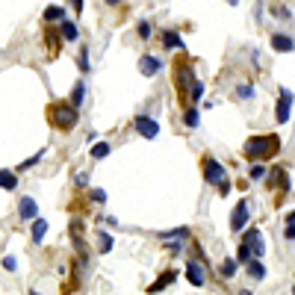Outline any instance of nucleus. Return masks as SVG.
<instances>
[{
    "instance_id": "nucleus-11",
    "label": "nucleus",
    "mask_w": 295,
    "mask_h": 295,
    "mask_svg": "<svg viewBox=\"0 0 295 295\" xmlns=\"http://www.w3.org/2000/svg\"><path fill=\"white\" fill-rule=\"evenodd\" d=\"M174 280H177V269H165V272H162V275H159L151 286H148V292H151V295L162 292V289H165L168 283H174Z\"/></svg>"
},
{
    "instance_id": "nucleus-10",
    "label": "nucleus",
    "mask_w": 295,
    "mask_h": 295,
    "mask_svg": "<svg viewBox=\"0 0 295 295\" xmlns=\"http://www.w3.org/2000/svg\"><path fill=\"white\" fill-rule=\"evenodd\" d=\"M186 278H189L192 286H204L207 283V275H204V266L198 260H189L186 263Z\"/></svg>"
},
{
    "instance_id": "nucleus-6",
    "label": "nucleus",
    "mask_w": 295,
    "mask_h": 295,
    "mask_svg": "<svg viewBox=\"0 0 295 295\" xmlns=\"http://www.w3.org/2000/svg\"><path fill=\"white\" fill-rule=\"evenodd\" d=\"M289 109H292V92H289V89H280V98H278V112H275V118H278V124H286V121H289Z\"/></svg>"
},
{
    "instance_id": "nucleus-23",
    "label": "nucleus",
    "mask_w": 295,
    "mask_h": 295,
    "mask_svg": "<svg viewBox=\"0 0 295 295\" xmlns=\"http://www.w3.org/2000/svg\"><path fill=\"white\" fill-rule=\"evenodd\" d=\"M59 30H62V38H68V41L77 38V24H74V21H62V27H59Z\"/></svg>"
},
{
    "instance_id": "nucleus-35",
    "label": "nucleus",
    "mask_w": 295,
    "mask_h": 295,
    "mask_svg": "<svg viewBox=\"0 0 295 295\" xmlns=\"http://www.w3.org/2000/svg\"><path fill=\"white\" fill-rule=\"evenodd\" d=\"M6 272H15V257H3V263H0Z\"/></svg>"
},
{
    "instance_id": "nucleus-15",
    "label": "nucleus",
    "mask_w": 295,
    "mask_h": 295,
    "mask_svg": "<svg viewBox=\"0 0 295 295\" xmlns=\"http://www.w3.org/2000/svg\"><path fill=\"white\" fill-rule=\"evenodd\" d=\"M45 233H48V222L45 219H33V236H30V242L38 245L45 239Z\"/></svg>"
},
{
    "instance_id": "nucleus-26",
    "label": "nucleus",
    "mask_w": 295,
    "mask_h": 295,
    "mask_svg": "<svg viewBox=\"0 0 295 295\" xmlns=\"http://www.w3.org/2000/svg\"><path fill=\"white\" fill-rule=\"evenodd\" d=\"M236 266H239V263L227 257V260L222 263V278H233V275H236Z\"/></svg>"
},
{
    "instance_id": "nucleus-31",
    "label": "nucleus",
    "mask_w": 295,
    "mask_h": 295,
    "mask_svg": "<svg viewBox=\"0 0 295 295\" xmlns=\"http://www.w3.org/2000/svg\"><path fill=\"white\" fill-rule=\"evenodd\" d=\"M201 95H204V83H201V80H195L192 89H189V101H198Z\"/></svg>"
},
{
    "instance_id": "nucleus-12",
    "label": "nucleus",
    "mask_w": 295,
    "mask_h": 295,
    "mask_svg": "<svg viewBox=\"0 0 295 295\" xmlns=\"http://www.w3.org/2000/svg\"><path fill=\"white\" fill-rule=\"evenodd\" d=\"M18 216H21L24 222H33V219H38V207H35L33 198H21V201H18Z\"/></svg>"
},
{
    "instance_id": "nucleus-20",
    "label": "nucleus",
    "mask_w": 295,
    "mask_h": 295,
    "mask_svg": "<svg viewBox=\"0 0 295 295\" xmlns=\"http://www.w3.org/2000/svg\"><path fill=\"white\" fill-rule=\"evenodd\" d=\"M183 124H186V127H198V124H201V112H198L195 106H189V109L183 112Z\"/></svg>"
},
{
    "instance_id": "nucleus-38",
    "label": "nucleus",
    "mask_w": 295,
    "mask_h": 295,
    "mask_svg": "<svg viewBox=\"0 0 295 295\" xmlns=\"http://www.w3.org/2000/svg\"><path fill=\"white\" fill-rule=\"evenodd\" d=\"M283 236H286V239L292 242V239H295V225H286V230H283Z\"/></svg>"
},
{
    "instance_id": "nucleus-13",
    "label": "nucleus",
    "mask_w": 295,
    "mask_h": 295,
    "mask_svg": "<svg viewBox=\"0 0 295 295\" xmlns=\"http://www.w3.org/2000/svg\"><path fill=\"white\" fill-rule=\"evenodd\" d=\"M272 48L278 53H289V51H295V38L292 35H283V33H272Z\"/></svg>"
},
{
    "instance_id": "nucleus-16",
    "label": "nucleus",
    "mask_w": 295,
    "mask_h": 295,
    "mask_svg": "<svg viewBox=\"0 0 295 295\" xmlns=\"http://www.w3.org/2000/svg\"><path fill=\"white\" fill-rule=\"evenodd\" d=\"M45 41H48V51H51V56H56V53H59V33L48 27V30H45Z\"/></svg>"
},
{
    "instance_id": "nucleus-32",
    "label": "nucleus",
    "mask_w": 295,
    "mask_h": 295,
    "mask_svg": "<svg viewBox=\"0 0 295 295\" xmlns=\"http://www.w3.org/2000/svg\"><path fill=\"white\" fill-rule=\"evenodd\" d=\"M41 156H45V148H41V151H38V154H35V156H30L27 162H21V165H18V172H27V168H30V165H35V162H38Z\"/></svg>"
},
{
    "instance_id": "nucleus-42",
    "label": "nucleus",
    "mask_w": 295,
    "mask_h": 295,
    "mask_svg": "<svg viewBox=\"0 0 295 295\" xmlns=\"http://www.w3.org/2000/svg\"><path fill=\"white\" fill-rule=\"evenodd\" d=\"M30 295H41V292H35V289H30Z\"/></svg>"
},
{
    "instance_id": "nucleus-39",
    "label": "nucleus",
    "mask_w": 295,
    "mask_h": 295,
    "mask_svg": "<svg viewBox=\"0 0 295 295\" xmlns=\"http://www.w3.org/2000/svg\"><path fill=\"white\" fill-rule=\"evenodd\" d=\"M286 225H295V209L289 213V216H286Z\"/></svg>"
},
{
    "instance_id": "nucleus-27",
    "label": "nucleus",
    "mask_w": 295,
    "mask_h": 295,
    "mask_svg": "<svg viewBox=\"0 0 295 295\" xmlns=\"http://www.w3.org/2000/svg\"><path fill=\"white\" fill-rule=\"evenodd\" d=\"M251 257H254V254H251V248H248L245 242H239V251H236V263H242V266H245V263L251 260Z\"/></svg>"
},
{
    "instance_id": "nucleus-2",
    "label": "nucleus",
    "mask_w": 295,
    "mask_h": 295,
    "mask_svg": "<svg viewBox=\"0 0 295 295\" xmlns=\"http://www.w3.org/2000/svg\"><path fill=\"white\" fill-rule=\"evenodd\" d=\"M48 121H51V127H56L59 133H68V130H74L77 127V121H80V112H77V106L71 104H51L48 109Z\"/></svg>"
},
{
    "instance_id": "nucleus-19",
    "label": "nucleus",
    "mask_w": 295,
    "mask_h": 295,
    "mask_svg": "<svg viewBox=\"0 0 295 295\" xmlns=\"http://www.w3.org/2000/svg\"><path fill=\"white\" fill-rule=\"evenodd\" d=\"M162 48H183V41H180V35L174 30H165L162 33Z\"/></svg>"
},
{
    "instance_id": "nucleus-28",
    "label": "nucleus",
    "mask_w": 295,
    "mask_h": 295,
    "mask_svg": "<svg viewBox=\"0 0 295 295\" xmlns=\"http://www.w3.org/2000/svg\"><path fill=\"white\" fill-rule=\"evenodd\" d=\"M136 33H139V38H151V33H154V24H151V21H139Z\"/></svg>"
},
{
    "instance_id": "nucleus-3",
    "label": "nucleus",
    "mask_w": 295,
    "mask_h": 295,
    "mask_svg": "<svg viewBox=\"0 0 295 295\" xmlns=\"http://www.w3.org/2000/svg\"><path fill=\"white\" fill-rule=\"evenodd\" d=\"M201 174H204V183H207V186H216V189L222 192V195L230 189L225 165H222V162H219L216 156H209V154L201 156Z\"/></svg>"
},
{
    "instance_id": "nucleus-44",
    "label": "nucleus",
    "mask_w": 295,
    "mask_h": 295,
    "mask_svg": "<svg viewBox=\"0 0 295 295\" xmlns=\"http://www.w3.org/2000/svg\"><path fill=\"white\" fill-rule=\"evenodd\" d=\"M242 295H251V292H242Z\"/></svg>"
},
{
    "instance_id": "nucleus-37",
    "label": "nucleus",
    "mask_w": 295,
    "mask_h": 295,
    "mask_svg": "<svg viewBox=\"0 0 295 295\" xmlns=\"http://www.w3.org/2000/svg\"><path fill=\"white\" fill-rule=\"evenodd\" d=\"M71 3V9H74V12H77V15H80V12H83V0H68Z\"/></svg>"
},
{
    "instance_id": "nucleus-9",
    "label": "nucleus",
    "mask_w": 295,
    "mask_h": 295,
    "mask_svg": "<svg viewBox=\"0 0 295 295\" xmlns=\"http://www.w3.org/2000/svg\"><path fill=\"white\" fill-rule=\"evenodd\" d=\"M133 124H136V133L145 136V139H154L156 133H159V124H156L154 118H148V115H139Z\"/></svg>"
},
{
    "instance_id": "nucleus-17",
    "label": "nucleus",
    "mask_w": 295,
    "mask_h": 295,
    "mask_svg": "<svg viewBox=\"0 0 295 295\" xmlns=\"http://www.w3.org/2000/svg\"><path fill=\"white\" fill-rule=\"evenodd\" d=\"M245 266H248V275H251L254 280H263V278H266V266H263L260 260H248Z\"/></svg>"
},
{
    "instance_id": "nucleus-7",
    "label": "nucleus",
    "mask_w": 295,
    "mask_h": 295,
    "mask_svg": "<svg viewBox=\"0 0 295 295\" xmlns=\"http://www.w3.org/2000/svg\"><path fill=\"white\" fill-rule=\"evenodd\" d=\"M245 225H248V201H239V204L233 207V213H230V230L239 233Z\"/></svg>"
},
{
    "instance_id": "nucleus-25",
    "label": "nucleus",
    "mask_w": 295,
    "mask_h": 295,
    "mask_svg": "<svg viewBox=\"0 0 295 295\" xmlns=\"http://www.w3.org/2000/svg\"><path fill=\"white\" fill-rule=\"evenodd\" d=\"M83 95H86V86H83V83H77V86H74V92H71V106H77V109H80V104H83Z\"/></svg>"
},
{
    "instance_id": "nucleus-21",
    "label": "nucleus",
    "mask_w": 295,
    "mask_h": 295,
    "mask_svg": "<svg viewBox=\"0 0 295 295\" xmlns=\"http://www.w3.org/2000/svg\"><path fill=\"white\" fill-rule=\"evenodd\" d=\"M45 21H65V9L62 6H48L45 9Z\"/></svg>"
},
{
    "instance_id": "nucleus-41",
    "label": "nucleus",
    "mask_w": 295,
    "mask_h": 295,
    "mask_svg": "<svg viewBox=\"0 0 295 295\" xmlns=\"http://www.w3.org/2000/svg\"><path fill=\"white\" fill-rule=\"evenodd\" d=\"M227 3H230V6H236V3H239V0H227Z\"/></svg>"
},
{
    "instance_id": "nucleus-29",
    "label": "nucleus",
    "mask_w": 295,
    "mask_h": 295,
    "mask_svg": "<svg viewBox=\"0 0 295 295\" xmlns=\"http://www.w3.org/2000/svg\"><path fill=\"white\" fill-rule=\"evenodd\" d=\"M92 156H95V159H104V156H109V145H106V142H98V145L92 148Z\"/></svg>"
},
{
    "instance_id": "nucleus-33",
    "label": "nucleus",
    "mask_w": 295,
    "mask_h": 295,
    "mask_svg": "<svg viewBox=\"0 0 295 295\" xmlns=\"http://www.w3.org/2000/svg\"><path fill=\"white\" fill-rule=\"evenodd\" d=\"M251 95H254V86H251V83H245V86L236 89V98H251Z\"/></svg>"
},
{
    "instance_id": "nucleus-8",
    "label": "nucleus",
    "mask_w": 295,
    "mask_h": 295,
    "mask_svg": "<svg viewBox=\"0 0 295 295\" xmlns=\"http://www.w3.org/2000/svg\"><path fill=\"white\" fill-rule=\"evenodd\" d=\"M242 242L251 248V254H254V260H260L263 257V251H266V245H263V236H260V230L257 227H251L248 233L242 236Z\"/></svg>"
},
{
    "instance_id": "nucleus-40",
    "label": "nucleus",
    "mask_w": 295,
    "mask_h": 295,
    "mask_svg": "<svg viewBox=\"0 0 295 295\" xmlns=\"http://www.w3.org/2000/svg\"><path fill=\"white\" fill-rule=\"evenodd\" d=\"M118 3H121V0H106V6H118Z\"/></svg>"
},
{
    "instance_id": "nucleus-14",
    "label": "nucleus",
    "mask_w": 295,
    "mask_h": 295,
    "mask_svg": "<svg viewBox=\"0 0 295 295\" xmlns=\"http://www.w3.org/2000/svg\"><path fill=\"white\" fill-rule=\"evenodd\" d=\"M159 68H162V62H159L156 56H142L139 59V71L145 74V77H154Z\"/></svg>"
},
{
    "instance_id": "nucleus-4",
    "label": "nucleus",
    "mask_w": 295,
    "mask_h": 295,
    "mask_svg": "<svg viewBox=\"0 0 295 295\" xmlns=\"http://www.w3.org/2000/svg\"><path fill=\"white\" fill-rule=\"evenodd\" d=\"M195 83V68H192L189 56H180L177 65H174V86H177V95L189 101V89Z\"/></svg>"
},
{
    "instance_id": "nucleus-1",
    "label": "nucleus",
    "mask_w": 295,
    "mask_h": 295,
    "mask_svg": "<svg viewBox=\"0 0 295 295\" xmlns=\"http://www.w3.org/2000/svg\"><path fill=\"white\" fill-rule=\"evenodd\" d=\"M278 151H280V139L275 136V133H269V136H251V139L245 142L242 156L245 159L260 162V159H272V156H278Z\"/></svg>"
},
{
    "instance_id": "nucleus-5",
    "label": "nucleus",
    "mask_w": 295,
    "mask_h": 295,
    "mask_svg": "<svg viewBox=\"0 0 295 295\" xmlns=\"http://www.w3.org/2000/svg\"><path fill=\"white\" fill-rule=\"evenodd\" d=\"M266 186L269 189H280V192H289V177H286V168H272L266 172Z\"/></svg>"
},
{
    "instance_id": "nucleus-43",
    "label": "nucleus",
    "mask_w": 295,
    "mask_h": 295,
    "mask_svg": "<svg viewBox=\"0 0 295 295\" xmlns=\"http://www.w3.org/2000/svg\"><path fill=\"white\" fill-rule=\"evenodd\" d=\"M292 295H295V286H292Z\"/></svg>"
},
{
    "instance_id": "nucleus-24",
    "label": "nucleus",
    "mask_w": 295,
    "mask_h": 295,
    "mask_svg": "<svg viewBox=\"0 0 295 295\" xmlns=\"http://www.w3.org/2000/svg\"><path fill=\"white\" fill-rule=\"evenodd\" d=\"M98 248H101V254H109V251H112V236L101 230V233H98Z\"/></svg>"
},
{
    "instance_id": "nucleus-36",
    "label": "nucleus",
    "mask_w": 295,
    "mask_h": 295,
    "mask_svg": "<svg viewBox=\"0 0 295 295\" xmlns=\"http://www.w3.org/2000/svg\"><path fill=\"white\" fill-rule=\"evenodd\" d=\"M80 68H83V71H89V51H86V48L80 51Z\"/></svg>"
},
{
    "instance_id": "nucleus-22",
    "label": "nucleus",
    "mask_w": 295,
    "mask_h": 295,
    "mask_svg": "<svg viewBox=\"0 0 295 295\" xmlns=\"http://www.w3.org/2000/svg\"><path fill=\"white\" fill-rule=\"evenodd\" d=\"M18 186V177L12 172H0V189H15Z\"/></svg>"
},
{
    "instance_id": "nucleus-18",
    "label": "nucleus",
    "mask_w": 295,
    "mask_h": 295,
    "mask_svg": "<svg viewBox=\"0 0 295 295\" xmlns=\"http://www.w3.org/2000/svg\"><path fill=\"white\" fill-rule=\"evenodd\" d=\"M192 230L189 227H177V230H165V233H159V239H189Z\"/></svg>"
},
{
    "instance_id": "nucleus-34",
    "label": "nucleus",
    "mask_w": 295,
    "mask_h": 295,
    "mask_svg": "<svg viewBox=\"0 0 295 295\" xmlns=\"http://www.w3.org/2000/svg\"><path fill=\"white\" fill-rule=\"evenodd\" d=\"M92 201L104 204V201H106V192H104V189H92Z\"/></svg>"
},
{
    "instance_id": "nucleus-30",
    "label": "nucleus",
    "mask_w": 295,
    "mask_h": 295,
    "mask_svg": "<svg viewBox=\"0 0 295 295\" xmlns=\"http://www.w3.org/2000/svg\"><path fill=\"white\" fill-rule=\"evenodd\" d=\"M248 177H251V180H263V177H266V165H263V162H254Z\"/></svg>"
}]
</instances>
